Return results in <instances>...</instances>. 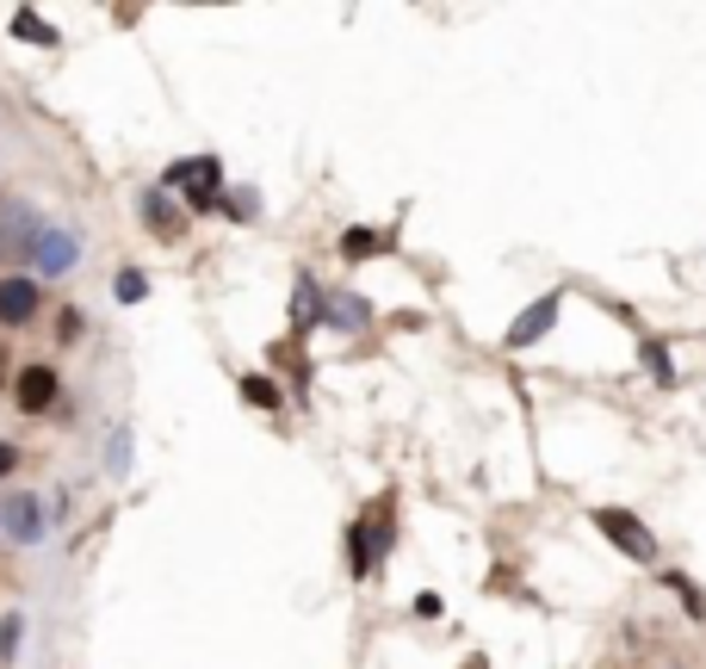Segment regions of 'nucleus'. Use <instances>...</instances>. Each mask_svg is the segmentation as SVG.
I'll list each match as a JSON object with an SVG mask.
<instances>
[{"mask_svg":"<svg viewBox=\"0 0 706 669\" xmlns=\"http://www.w3.org/2000/svg\"><path fill=\"white\" fill-rule=\"evenodd\" d=\"M13 650H20V620H7V626H0V657H13Z\"/></svg>","mask_w":706,"mask_h":669,"instance_id":"17","label":"nucleus"},{"mask_svg":"<svg viewBox=\"0 0 706 669\" xmlns=\"http://www.w3.org/2000/svg\"><path fill=\"white\" fill-rule=\"evenodd\" d=\"M391 249V236H379V230H347L342 236V261H372V254H384Z\"/></svg>","mask_w":706,"mask_h":669,"instance_id":"10","label":"nucleus"},{"mask_svg":"<svg viewBox=\"0 0 706 669\" xmlns=\"http://www.w3.org/2000/svg\"><path fill=\"white\" fill-rule=\"evenodd\" d=\"M118 298H124V304H143V298H149V279H143L136 267H124L118 273Z\"/></svg>","mask_w":706,"mask_h":669,"instance_id":"16","label":"nucleus"},{"mask_svg":"<svg viewBox=\"0 0 706 669\" xmlns=\"http://www.w3.org/2000/svg\"><path fill=\"white\" fill-rule=\"evenodd\" d=\"M0 527L13 546H38L44 539V502L32 490H13V497H0Z\"/></svg>","mask_w":706,"mask_h":669,"instance_id":"5","label":"nucleus"},{"mask_svg":"<svg viewBox=\"0 0 706 669\" xmlns=\"http://www.w3.org/2000/svg\"><path fill=\"white\" fill-rule=\"evenodd\" d=\"M323 316H328V323H342V328H366V323H372V310H366L360 298H335V304L323 298Z\"/></svg>","mask_w":706,"mask_h":669,"instance_id":"13","label":"nucleus"},{"mask_svg":"<svg viewBox=\"0 0 706 669\" xmlns=\"http://www.w3.org/2000/svg\"><path fill=\"white\" fill-rule=\"evenodd\" d=\"M558 316H564V291H539L534 304H527V310L515 316V323L502 328V347H508V354H520V347L546 342V335L558 328Z\"/></svg>","mask_w":706,"mask_h":669,"instance_id":"3","label":"nucleus"},{"mask_svg":"<svg viewBox=\"0 0 706 669\" xmlns=\"http://www.w3.org/2000/svg\"><path fill=\"white\" fill-rule=\"evenodd\" d=\"M663 589H675V601H682V613H687V620H706V595H701V583H694V576L663 571Z\"/></svg>","mask_w":706,"mask_h":669,"instance_id":"9","label":"nucleus"},{"mask_svg":"<svg viewBox=\"0 0 706 669\" xmlns=\"http://www.w3.org/2000/svg\"><path fill=\"white\" fill-rule=\"evenodd\" d=\"M168 187H192L187 205L192 211H211L217 199H224V168H217L211 155H192V162H173V168H168Z\"/></svg>","mask_w":706,"mask_h":669,"instance_id":"4","label":"nucleus"},{"mask_svg":"<svg viewBox=\"0 0 706 669\" xmlns=\"http://www.w3.org/2000/svg\"><path fill=\"white\" fill-rule=\"evenodd\" d=\"M242 403H254V409H279V384L261 379V372H249V379H242Z\"/></svg>","mask_w":706,"mask_h":669,"instance_id":"14","label":"nucleus"},{"mask_svg":"<svg viewBox=\"0 0 706 669\" xmlns=\"http://www.w3.org/2000/svg\"><path fill=\"white\" fill-rule=\"evenodd\" d=\"M143 217H149L155 236H180V211H173L161 192H143Z\"/></svg>","mask_w":706,"mask_h":669,"instance_id":"11","label":"nucleus"},{"mask_svg":"<svg viewBox=\"0 0 706 669\" xmlns=\"http://www.w3.org/2000/svg\"><path fill=\"white\" fill-rule=\"evenodd\" d=\"M13 465H20V446H7V440H0V478H7Z\"/></svg>","mask_w":706,"mask_h":669,"instance_id":"18","label":"nucleus"},{"mask_svg":"<svg viewBox=\"0 0 706 669\" xmlns=\"http://www.w3.org/2000/svg\"><path fill=\"white\" fill-rule=\"evenodd\" d=\"M75 236L69 230H38L32 236V261H38V273H69L75 267Z\"/></svg>","mask_w":706,"mask_h":669,"instance_id":"7","label":"nucleus"},{"mask_svg":"<svg viewBox=\"0 0 706 669\" xmlns=\"http://www.w3.org/2000/svg\"><path fill=\"white\" fill-rule=\"evenodd\" d=\"M13 32H20V38H32V44H57V32H50L38 13H13Z\"/></svg>","mask_w":706,"mask_h":669,"instance_id":"15","label":"nucleus"},{"mask_svg":"<svg viewBox=\"0 0 706 669\" xmlns=\"http://www.w3.org/2000/svg\"><path fill=\"white\" fill-rule=\"evenodd\" d=\"M38 304H44L38 279H7V286H0V323L7 328H25L38 316Z\"/></svg>","mask_w":706,"mask_h":669,"instance_id":"6","label":"nucleus"},{"mask_svg":"<svg viewBox=\"0 0 706 669\" xmlns=\"http://www.w3.org/2000/svg\"><path fill=\"white\" fill-rule=\"evenodd\" d=\"M57 403V372L50 366H25L20 372V409L25 416H38V409H50Z\"/></svg>","mask_w":706,"mask_h":669,"instance_id":"8","label":"nucleus"},{"mask_svg":"<svg viewBox=\"0 0 706 669\" xmlns=\"http://www.w3.org/2000/svg\"><path fill=\"white\" fill-rule=\"evenodd\" d=\"M638 360H645V372L657 379V391H669L675 384V360H669V347H657V342H638Z\"/></svg>","mask_w":706,"mask_h":669,"instance_id":"12","label":"nucleus"},{"mask_svg":"<svg viewBox=\"0 0 706 669\" xmlns=\"http://www.w3.org/2000/svg\"><path fill=\"white\" fill-rule=\"evenodd\" d=\"M595 534L608 539L613 552H626L632 564H657V539H650V527L632 509H595Z\"/></svg>","mask_w":706,"mask_h":669,"instance_id":"2","label":"nucleus"},{"mask_svg":"<svg viewBox=\"0 0 706 669\" xmlns=\"http://www.w3.org/2000/svg\"><path fill=\"white\" fill-rule=\"evenodd\" d=\"M391 534H397V502H391V497H379V502H372V515H360L354 527H347V571L360 576V583L384 564Z\"/></svg>","mask_w":706,"mask_h":669,"instance_id":"1","label":"nucleus"}]
</instances>
